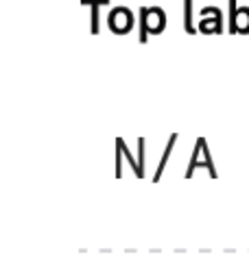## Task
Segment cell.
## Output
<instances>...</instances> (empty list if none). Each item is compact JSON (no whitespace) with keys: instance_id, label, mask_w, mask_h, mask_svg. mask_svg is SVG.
I'll list each match as a JSON object with an SVG mask.
<instances>
[{"instance_id":"13","label":"cell","mask_w":249,"mask_h":257,"mask_svg":"<svg viewBox=\"0 0 249 257\" xmlns=\"http://www.w3.org/2000/svg\"><path fill=\"white\" fill-rule=\"evenodd\" d=\"M81 5H99V7H107L110 5V0H81Z\"/></svg>"},{"instance_id":"2","label":"cell","mask_w":249,"mask_h":257,"mask_svg":"<svg viewBox=\"0 0 249 257\" xmlns=\"http://www.w3.org/2000/svg\"><path fill=\"white\" fill-rule=\"evenodd\" d=\"M197 166H203V168H208L210 177L216 179L214 164H212V159H210V153H208V146H206V140H203V138L197 140L195 153H193V157H190V164H188V170H186V179L193 177V172H195Z\"/></svg>"},{"instance_id":"1","label":"cell","mask_w":249,"mask_h":257,"mask_svg":"<svg viewBox=\"0 0 249 257\" xmlns=\"http://www.w3.org/2000/svg\"><path fill=\"white\" fill-rule=\"evenodd\" d=\"M166 27V14L159 7H140V44H146L149 33L159 35Z\"/></svg>"},{"instance_id":"5","label":"cell","mask_w":249,"mask_h":257,"mask_svg":"<svg viewBox=\"0 0 249 257\" xmlns=\"http://www.w3.org/2000/svg\"><path fill=\"white\" fill-rule=\"evenodd\" d=\"M199 31L206 35H219V33H223V20H216V18H201Z\"/></svg>"},{"instance_id":"9","label":"cell","mask_w":249,"mask_h":257,"mask_svg":"<svg viewBox=\"0 0 249 257\" xmlns=\"http://www.w3.org/2000/svg\"><path fill=\"white\" fill-rule=\"evenodd\" d=\"M201 18H216V20H223V14H221L219 7H203Z\"/></svg>"},{"instance_id":"8","label":"cell","mask_w":249,"mask_h":257,"mask_svg":"<svg viewBox=\"0 0 249 257\" xmlns=\"http://www.w3.org/2000/svg\"><path fill=\"white\" fill-rule=\"evenodd\" d=\"M116 142H118L120 146H123V153H125L127 162H129V166H131L133 175H136V177H140V179H142V177H144V170H142V168H140V164L136 162V159H133V155H131V153H129V151H127V146H125V142H123V140H116Z\"/></svg>"},{"instance_id":"3","label":"cell","mask_w":249,"mask_h":257,"mask_svg":"<svg viewBox=\"0 0 249 257\" xmlns=\"http://www.w3.org/2000/svg\"><path fill=\"white\" fill-rule=\"evenodd\" d=\"M107 24H110V29L116 35H125V33H129L131 27H133V16L127 7H116V9H112L110 16H107Z\"/></svg>"},{"instance_id":"11","label":"cell","mask_w":249,"mask_h":257,"mask_svg":"<svg viewBox=\"0 0 249 257\" xmlns=\"http://www.w3.org/2000/svg\"><path fill=\"white\" fill-rule=\"evenodd\" d=\"M123 155H125V153H123V146L116 142V177H118V179L123 177V166H120V157H123Z\"/></svg>"},{"instance_id":"4","label":"cell","mask_w":249,"mask_h":257,"mask_svg":"<svg viewBox=\"0 0 249 257\" xmlns=\"http://www.w3.org/2000/svg\"><path fill=\"white\" fill-rule=\"evenodd\" d=\"M236 33L249 35V7H240L238 11H236V20H234L232 35H236Z\"/></svg>"},{"instance_id":"7","label":"cell","mask_w":249,"mask_h":257,"mask_svg":"<svg viewBox=\"0 0 249 257\" xmlns=\"http://www.w3.org/2000/svg\"><path fill=\"white\" fill-rule=\"evenodd\" d=\"M184 27L188 35H195L197 31L193 27V0H184Z\"/></svg>"},{"instance_id":"12","label":"cell","mask_w":249,"mask_h":257,"mask_svg":"<svg viewBox=\"0 0 249 257\" xmlns=\"http://www.w3.org/2000/svg\"><path fill=\"white\" fill-rule=\"evenodd\" d=\"M138 164H140V168L144 170V138L138 140Z\"/></svg>"},{"instance_id":"10","label":"cell","mask_w":249,"mask_h":257,"mask_svg":"<svg viewBox=\"0 0 249 257\" xmlns=\"http://www.w3.org/2000/svg\"><path fill=\"white\" fill-rule=\"evenodd\" d=\"M99 5H92V35L99 33Z\"/></svg>"},{"instance_id":"6","label":"cell","mask_w":249,"mask_h":257,"mask_svg":"<svg viewBox=\"0 0 249 257\" xmlns=\"http://www.w3.org/2000/svg\"><path fill=\"white\" fill-rule=\"evenodd\" d=\"M175 142H177V133H173V136L169 138V144H166V149H164L162 162H159V166H157V172H155V177H153V181H157V179L162 177V172H164V166H166V162H169V157H171V151H173Z\"/></svg>"}]
</instances>
